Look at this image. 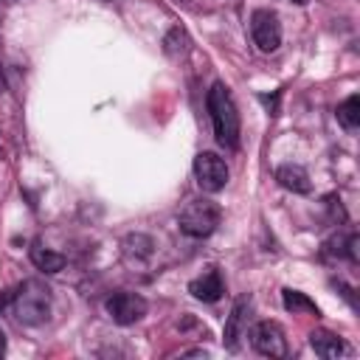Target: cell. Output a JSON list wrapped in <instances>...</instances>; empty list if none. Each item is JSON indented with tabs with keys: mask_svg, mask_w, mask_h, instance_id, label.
I'll return each instance as SVG.
<instances>
[{
	"mask_svg": "<svg viewBox=\"0 0 360 360\" xmlns=\"http://www.w3.org/2000/svg\"><path fill=\"white\" fill-rule=\"evenodd\" d=\"M205 107H208V115L214 124L217 143L225 149H236L239 146V112H236V104L222 82L211 84V90L205 96Z\"/></svg>",
	"mask_w": 360,
	"mask_h": 360,
	"instance_id": "1",
	"label": "cell"
},
{
	"mask_svg": "<svg viewBox=\"0 0 360 360\" xmlns=\"http://www.w3.org/2000/svg\"><path fill=\"white\" fill-rule=\"evenodd\" d=\"M11 309L22 326H39L51 315V290L39 278H28L14 290Z\"/></svg>",
	"mask_w": 360,
	"mask_h": 360,
	"instance_id": "2",
	"label": "cell"
},
{
	"mask_svg": "<svg viewBox=\"0 0 360 360\" xmlns=\"http://www.w3.org/2000/svg\"><path fill=\"white\" fill-rule=\"evenodd\" d=\"M219 217H222V211H219V205H217L214 200L197 197V200H188V202H186V208H183L180 217H177V225H180V231H183L186 236H191V239H205V236H211V233L217 231Z\"/></svg>",
	"mask_w": 360,
	"mask_h": 360,
	"instance_id": "3",
	"label": "cell"
},
{
	"mask_svg": "<svg viewBox=\"0 0 360 360\" xmlns=\"http://www.w3.org/2000/svg\"><path fill=\"white\" fill-rule=\"evenodd\" d=\"M250 37L262 53H273L281 45V22L270 8H256L250 14Z\"/></svg>",
	"mask_w": 360,
	"mask_h": 360,
	"instance_id": "4",
	"label": "cell"
},
{
	"mask_svg": "<svg viewBox=\"0 0 360 360\" xmlns=\"http://www.w3.org/2000/svg\"><path fill=\"white\" fill-rule=\"evenodd\" d=\"M194 177L202 191H208V194L222 191L228 183V163L217 152H200L194 158Z\"/></svg>",
	"mask_w": 360,
	"mask_h": 360,
	"instance_id": "5",
	"label": "cell"
},
{
	"mask_svg": "<svg viewBox=\"0 0 360 360\" xmlns=\"http://www.w3.org/2000/svg\"><path fill=\"white\" fill-rule=\"evenodd\" d=\"M104 309H107V315H110L115 323L129 326V323H135V321H141V318L146 315L149 304H146L143 295L121 290V292H112V295L104 301Z\"/></svg>",
	"mask_w": 360,
	"mask_h": 360,
	"instance_id": "6",
	"label": "cell"
},
{
	"mask_svg": "<svg viewBox=\"0 0 360 360\" xmlns=\"http://www.w3.org/2000/svg\"><path fill=\"white\" fill-rule=\"evenodd\" d=\"M250 343L264 357H287V335L276 321H259L250 329Z\"/></svg>",
	"mask_w": 360,
	"mask_h": 360,
	"instance_id": "7",
	"label": "cell"
},
{
	"mask_svg": "<svg viewBox=\"0 0 360 360\" xmlns=\"http://www.w3.org/2000/svg\"><path fill=\"white\" fill-rule=\"evenodd\" d=\"M188 292H191L197 301H205V304L219 301V298H222V292H225V284H222L219 270H217V267L205 270L200 278H194V281L188 284Z\"/></svg>",
	"mask_w": 360,
	"mask_h": 360,
	"instance_id": "8",
	"label": "cell"
},
{
	"mask_svg": "<svg viewBox=\"0 0 360 360\" xmlns=\"http://www.w3.org/2000/svg\"><path fill=\"white\" fill-rule=\"evenodd\" d=\"M248 309H250V301H248V298H236V304H233V309H231V315H228V321H225L222 343H225V349H231V352L239 346V338L245 335V315H248Z\"/></svg>",
	"mask_w": 360,
	"mask_h": 360,
	"instance_id": "9",
	"label": "cell"
},
{
	"mask_svg": "<svg viewBox=\"0 0 360 360\" xmlns=\"http://www.w3.org/2000/svg\"><path fill=\"white\" fill-rule=\"evenodd\" d=\"M309 346H312V352L318 357H326V360H335V357H340V354L349 352V346L343 343V338H338L335 332H326V329H315L309 335Z\"/></svg>",
	"mask_w": 360,
	"mask_h": 360,
	"instance_id": "10",
	"label": "cell"
},
{
	"mask_svg": "<svg viewBox=\"0 0 360 360\" xmlns=\"http://www.w3.org/2000/svg\"><path fill=\"white\" fill-rule=\"evenodd\" d=\"M276 180H278L287 191H292V194H309V188H312L307 169H304V166H295V163L278 166V169H276Z\"/></svg>",
	"mask_w": 360,
	"mask_h": 360,
	"instance_id": "11",
	"label": "cell"
},
{
	"mask_svg": "<svg viewBox=\"0 0 360 360\" xmlns=\"http://www.w3.org/2000/svg\"><path fill=\"white\" fill-rule=\"evenodd\" d=\"M31 262H34V267L42 270V273H59L68 259H65L62 253L48 250V248H42V245L37 242V245H31Z\"/></svg>",
	"mask_w": 360,
	"mask_h": 360,
	"instance_id": "12",
	"label": "cell"
},
{
	"mask_svg": "<svg viewBox=\"0 0 360 360\" xmlns=\"http://www.w3.org/2000/svg\"><path fill=\"white\" fill-rule=\"evenodd\" d=\"M338 121L349 132H354L360 127V98L357 96H349L343 104H338Z\"/></svg>",
	"mask_w": 360,
	"mask_h": 360,
	"instance_id": "13",
	"label": "cell"
},
{
	"mask_svg": "<svg viewBox=\"0 0 360 360\" xmlns=\"http://www.w3.org/2000/svg\"><path fill=\"white\" fill-rule=\"evenodd\" d=\"M281 298H284V309H290L292 315L295 312H307V315H318V307H315V301L312 298H307L304 292H298V290H284L281 292Z\"/></svg>",
	"mask_w": 360,
	"mask_h": 360,
	"instance_id": "14",
	"label": "cell"
},
{
	"mask_svg": "<svg viewBox=\"0 0 360 360\" xmlns=\"http://www.w3.org/2000/svg\"><path fill=\"white\" fill-rule=\"evenodd\" d=\"M186 48H188L186 31H183V28H172V31L166 34V39H163V51H166L169 56H174V53H183Z\"/></svg>",
	"mask_w": 360,
	"mask_h": 360,
	"instance_id": "15",
	"label": "cell"
},
{
	"mask_svg": "<svg viewBox=\"0 0 360 360\" xmlns=\"http://www.w3.org/2000/svg\"><path fill=\"white\" fill-rule=\"evenodd\" d=\"M11 295H14V292H8V290H3V292H0V312L11 304Z\"/></svg>",
	"mask_w": 360,
	"mask_h": 360,
	"instance_id": "16",
	"label": "cell"
},
{
	"mask_svg": "<svg viewBox=\"0 0 360 360\" xmlns=\"http://www.w3.org/2000/svg\"><path fill=\"white\" fill-rule=\"evenodd\" d=\"M6 354V335H3V329H0V357Z\"/></svg>",
	"mask_w": 360,
	"mask_h": 360,
	"instance_id": "17",
	"label": "cell"
},
{
	"mask_svg": "<svg viewBox=\"0 0 360 360\" xmlns=\"http://www.w3.org/2000/svg\"><path fill=\"white\" fill-rule=\"evenodd\" d=\"M6 90V76H3V65H0V93Z\"/></svg>",
	"mask_w": 360,
	"mask_h": 360,
	"instance_id": "18",
	"label": "cell"
},
{
	"mask_svg": "<svg viewBox=\"0 0 360 360\" xmlns=\"http://www.w3.org/2000/svg\"><path fill=\"white\" fill-rule=\"evenodd\" d=\"M295 3H301V6H304V3H307V0H295Z\"/></svg>",
	"mask_w": 360,
	"mask_h": 360,
	"instance_id": "19",
	"label": "cell"
}]
</instances>
